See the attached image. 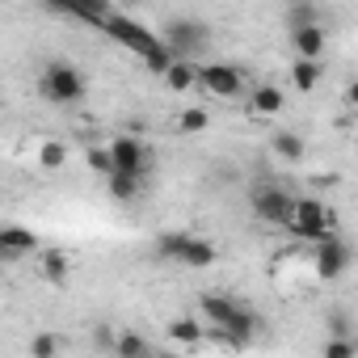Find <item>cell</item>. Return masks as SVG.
Returning a JSON list of instances; mask_svg holds the SVG:
<instances>
[{
    "mask_svg": "<svg viewBox=\"0 0 358 358\" xmlns=\"http://www.w3.org/2000/svg\"><path fill=\"white\" fill-rule=\"evenodd\" d=\"M199 303H203V312H207V320H211V329H203V337H215V341H224V345H232V350H245V345L257 341L262 320H257V312L245 308L241 299L211 291V295H203Z\"/></svg>",
    "mask_w": 358,
    "mask_h": 358,
    "instance_id": "obj_1",
    "label": "cell"
},
{
    "mask_svg": "<svg viewBox=\"0 0 358 358\" xmlns=\"http://www.w3.org/2000/svg\"><path fill=\"white\" fill-rule=\"evenodd\" d=\"M282 232H291L299 241H312V245H324V241L337 236V215H333L329 203L308 199V194H295L291 199V211L282 220Z\"/></svg>",
    "mask_w": 358,
    "mask_h": 358,
    "instance_id": "obj_2",
    "label": "cell"
},
{
    "mask_svg": "<svg viewBox=\"0 0 358 358\" xmlns=\"http://www.w3.org/2000/svg\"><path fill=\"white\" fill-rule=\"evenodd\" d=\"M156 257L177 262V266H186V270H207L220 253H215L211 241H203L194 232H160L156 236Z\"/></svg>",
    "mask_w": 358,
    "mask_h": 358,
    "instance_id": "obj_3",
    "label": "cell"
},
{
    "mask_svg": "<svg viewBox=\"0 0 358 358\" xmlns=\"http://www.w3.org/2000/svg\"><path fill=\"white\" fill-rule=\"evenodd\" d=\"M38 93H43L51 106H76V101H85L89 80L80 76L76 64H68V59H51V64L43 68V76H38Z\"/></svg>",
    "mask_w": 358,
    "mask_h": 358,
    "instance_id": "obj_4",
    "label": "cell"
},
{
    "mask_svg": "<svg viewBox=\"0 0 358 358\" xmlns=\"http://www.w3.org/2000/svg\"><path fill=\"white\" fill-rule=\"evenodd\" d=\"M106 152H110V164H114V173H122V177H139V182H148V173H152V152L135 139V135H114L110 143H106Z\"/></svg>",
    "mask_w": 358,
    "mask_h": 358,
    "instance_id": "obj_5",
    "label": "cell"
},
{
    "mask_svg": "<svg viewBox=\"0 0 358 358\" xmlns=\"http://www.w3.org/2000/svg\"><path fill=\"white\" fill-rule=\"evenodd\" d=\"M101 30H106V34H110L114 43H122V47H127L131 55H139V59H148V55H152V51L160 47V38H156V34H152L148 26H139L135 17H127V13H110Z\"/></svg>",
    "mask_w": 358,
    "mask_h": 358,
    "instance_id": "obj_6",
    "label": "cell"
},
{
    "mask_svg": "<svg viewBox=\"0 0 358 358\" xmlns=\"http://www.w3.org/2000/svg\"><path fill=\"white\" fill-rule=\"evenodd\" d=\"M203 38H207V26L194 22V17H169L164 30H160V47H164L173 59H177V55H190L194 47H203Z\"/></svg>",
    "mask_w": 358,
    "mask_h": 358,
    "instance_id": "obj_7",
    "label": "cell"
},
{
    "mask_svg": "<svg viewBox=\"0 0 358 358\" xmlns=\"http://www.w3.org/2000/svg\"><path fill=\"white\" fill-rule=\"evenodd\" d=\"M199 85L215 97H236L245 89V72L236 64H207V68H199Z\"/></svg>",
    "mask_w": 358,
    "mask_h": 358,
    "instance_id": "obj_8",
    "label": "cell"
},
{
    "mask_svg": "<svg viewBox=\"0 0 358 358\" xmlns=\"http://www.w3.org/2000/svg\"><path fill=\"white\" fill-rule=\"evenodd\" d=\"M350 262H354V253H350V245H345L341 236H333V241L316 245V274H320L324 282L341 278V274L350 270Z\"/></svg>",
    "mask_w": 358,
    "mask_h": 358,
    "instance_id": "obj_9",
    "label": "cell"
},
{
    "mask_svg": "<svg viewBox=\"0 0 358 358\" xmlns=\"http://www.w3.org/2000/svg\"><path fill=\"white\" fill-rule=\"evenodd\" d=\"M291 199H295V194H287V190H278V186H262V190H253V215L282 228V220H287V211H291Z\"/></svg>",
    "mask_w": 358,
    "mask_h": 358,
    "instance_id": "obj_10",
    "label": "cell"
},
{
    "mask_svg": "<svg viewBox=\"0 0 358 358\" xmlns=\"http://www.w3.org/2000/svg\"><path fill=\"white\" fill-rule=\"evenodd\" d=\"M324 43H329V34H324L320 22H316V26H303V30H291L295 59H320V55H324Z\"/></svg>",
    "mask_w": 358,
    "mask_h": 358,
    "instance_id": "obj_11",
    "label": "cell"
},
{
    "mask_svg": "<svg viewBox=\"0 0 358 358\" xmlns=\"http://www.w3.org/2000/svg\"><path fill=\"white\" fill-rule=\"evenodd\" d=\"M282 106H287V93H282L278 85H257V89H253V97H249V114H253V118L282 114Z\"/></svg>",
    "mask_w": 358,
    "mask_h": 358,
    "instance_id": "obj_12",
    "label": "cell"
},
{
    "mask_svg": "<svg viewBox=\"0 0 358 358\" xmlns=\"http://www.w3.org/2000/svg\"><path fill=\"white\" fill-rule=\"evenodd\" d=\"M30 249H38V236H34L30 228H22V224L0 228V253H5V257H22V253H30Z\"/></svg>",
    "mask_w": 358,
    "mask_h": 358,
    "instance_id": "obj_13",
    "label": "cell"
},
{
    "mask_svg": "<svg viewBox=\"0 0 358 358\" xmlns=\"http://www.w3.org/2000/svg\"><path fill=\"white\" fill-rule=\"evenodd\" d=\"M110 345H114V354H118V358H152L148 337H143V333H135V329H118V333L110 337Z\"/></svg>",
    "mask_w": 358,
    "mask_h": 358,
    "instance_id": "obj_14",
    "label": "cell"
},
{
    "mask_svg": "<svg viewBox=\"0 0 358 358\" xmlns=\"http://www.w3.org/2000/svg\"><path fill=\"white\" fill-rule=\"evenodd\" d=\"M164 85H169L173 93H194V89H199V64L173 59V68L164 72Z\"/></svg>",
    "mask_w": 358,
    "mask_h": 358,
    "instance_id": "obj_15",
    "label": "cell"
},
{
    "mask_svg": "<svg viewBox=\"0 0 358 358\" xmlns=\"http://www.w3.org/2000/svg\"><path fill=\"white\" fill-rule=\"evenodd\" d=\"M55 9H59L64 17H76V22H85V26H97V30H101L106 17L114 13L110 5H101V0H89V5H55Z\"/></svg>",
    "mask_w": 358,
    "mask_h": 358,
    "instance_id": "obj_16",
    "label": "cell"
},
{
    "mask_svg": "<svg viewBox=\"0 0 358 358\" xmlns=\"http://www.w3.org/2000/svg\"><path fill=\"white\" fill-rule=\"evenodd\" d=\"M320 76H324L320 59H295V64H291V85H295L299 93H312V89L320 85Z\"/></svg>",
    "mask_w": 358,
    "mask_h": 358,
    "instance_id": "obj_17",
    "label": "cell"
},
{
    "mask_svg": "<svg viewBox=\"0 0 358 358\" xmlns=\"http://www.w3.org/2000/svg\"><path fill=\"white\" fill-rule=\"evenodd\" d=\"M169 341H177V345H199V341H207L203 337V324L199 320H190V316H177V320H169Z\"/></svg>",
    "mask_w": 358,
    "mask_h": 358,
    "instance_id": "obj_18",
    "label": "cell"
},
{
    "mask_svg": "<svg viewBox=\"0 0 358 358\" xmlns=\"http://www.w3.org/2000/svg\"><path fill=\"white\" fill-rule=\"evenodd\" d=\"M68 270H72V257L68 253H43V262H38V274L47 278V282H64L68 278Z\"/></svg>",
    "mask_w": 358,
    "mask_h": 358,
    "instance_id": "obj_19",
    "label": "cell"
},
{
    "mask_svg": "<svg viewBox=\"0 0 358 358\" xmlns=\"http://www.w3.org/2000/svg\"><path fill=\"white\" fill-rule=\"evenodd\" d=\"M106 182H110V194H114L118 203H131V199H139V190H143L139 177H122V173H110Z\"/></svg>",
    "mask_w": 358,
    "mask_h": 358,
    "instance_id": "obj_20",
    "label": "cell"
},
{
    "mask_svg": "<svg viewBox=\"0 0 358 358\" xmlns=\"http://www.w3.org/2000/svg\"><path fill=\"white\" fill-rule=\"evenodd\" d=\"M274 152H278L282 160L299 164V160H303V135H295V131H282V135H274Z\"/></svg>",
    "mask_w": 358,
    "mask_h": 358,
    "instance_id": "obj_21",
    "label": "cell"
},
{
    "mask_svg": "<svg viewBox=\"0 0 358 358\" xmlns=\"http://www.w3.org/2000/svg\"><path fill=\"white\" fill-rule=\"evenodd\" d=\"M59 350H64L59 333H34L30 337V358H59Z\"/></svg>",
    "mask_w": 358,
    "mask_h": 358,
    "instance_id": "obj_22",
    "label": "cell"
},
{
    "mask_svg": "<svg viewBox=\"0 0 358 358\" xmlns=\"http://www.w3.org/2000/svg\"><path fill=\"white\" fill-rule=\"evenodd\" d=\"M64 160H68V148H64V143L47 139V143L38 148V164H43V169H64Z\"/></svg>",
    "mask_w": 358,
    "mask_h": 358,
    "instance_id": "obj_23",
    "label": "cell"
},
{
    "mask_svg": "<svg viewBox=\"0 0 358 358\" xmlns=\"http://www.w3.org/2000/svg\"><path fill=\"white\" fill-rule=\"evenodd\" d=\"M177 127H182L186 135H199V131H207V110H199V106L182 110V118H177Z\"/></svg>",
    "mask_w": 358,
    "mask_h": 358,
    "instance_id": "obj_24",
    "label": "cell"
},
{
    "mask_svg": "<svg viewBox=\"0 0 358 358\" xmlns=\"http://www.w3.org/2000/svg\"><path fill=\"white\" fill-rule=\"evenodd\" d=\"M320 22V13L312 9V5H295L291 13H287V30H303V26H316Z\"/></svg>",
    "mask_w": 358,
    "mask_h": 358,
    "instance_id": "obj_25",
    "label": "cell"
},
{
    "mask_svg": "<svg viewBox=\"0 0 358 358\" xmlns=\"http://www.w3.org/2000/svg\"><path fill=\"white\" fill-rule=\"evenodd\" d=\"M143 68H148V72H156V76H164V72L173 68V55H169L164 47H156V51H152V55L143 59Z\"/></svg>",
    "mask_w": 358,
    "mask_h": 358,
    "instance_id": "obj_26",
    "label": "cell"
},
{
    "mask_svg": "<svg viewBox=\"0 0 358 358\" xmlns=\"http://www.w3.org/2000/svg\"><path fill=\"white\" fill-rule=\"evenodd\" d=\"M89 169H93V173H101V177H110V173H114V164H110V152H106V143H101V148H89Z\"/></svg>",
    "mask_w": 358,
    "mask_h": 358,
    "instance_id": "obj_27",
    "label": "cell"
},
{
    "mask_svg": "<svg viewBox=\"0 0 358 358\" xmlns=\"http://www.w3.org/2000/svg\"><path fill=\"white\" fill-rule=\"evenodd\" d=\"M324 358H354V341L350 337H329L324 341Z\"/></svg>",
    "mask_w": 358,
    "mask_h": 358,
    "instance_id": "obj_28",
    "label": "cell"
},
{
    "mask_svg": "<svg viewBox=\"0 0 358 358\" xmlns=\"http://www.w3.org/2000/svg\"><path fill=\"white\" fill-rule=\"evenodd\" d=\"M152 358H182V354H152Z\"/></svg>",
    "mask_w": 358,
    "mask_h": 358,
    "instance_id": "obj_29",
    "label": "cell"
},
{
    "mask_svg": "<svg viewBox=\"0 0 358 358\" xmlns=\"http://www.w3.org/2000/svg\"><path fill=\"white\" fill-rule=\"evenodd\" d=\"M0 262H9V257H5V253H0Z\"/></svg>",
    "mask_w": 358,
    "mask_h": 358,
    "instance_id": "obj_30",
    "label": "cell"
}]
</instances>
